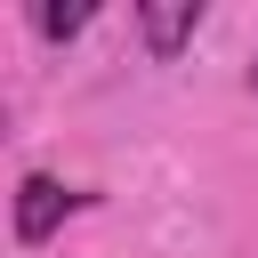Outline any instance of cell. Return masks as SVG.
I'll return each instance as SVG.
<instances>
[{
  "label": "cell",
  "instance_id": "obj_1",
  "mask_svg": "<svg viewBox=\"0 0 258 258\" xmlns=\"http://www.w3.org/2000/svg\"><path fill=\"white\" fill-rule=\"evenodd\" d=\"M81 202H89V194H73L64 177H48V169H24V177H16V202H8V218H16V242H24V250H40V242H48V234H56V226L81 210Z\"/></svg>",
  "mask_w": 258,
  "mask_h": 258
},
{
  "label": "cell",
  "instance_id": "obj_2",
  "mask_svg": "<svg viewBox=\"0 0 258 258\" xmlns=\"http://www.w3.org/2000/svg\"><path fill=\"white\" fill-rule=\"evenodd\" d=\"M137 32H145V48L169 64V56L202 32V0H137Z\"/></svg>",
  "mask_w": 258,
  "mask_h": 258
},
{
  "label": "cell",
  "instance_id": "obj_3",
  "mask_svg": "<svg viewBox=\"0 0 258 258\" xmlns=\"http://www.w3.org/2000/svg\"><path fill=\"white\" fill-rule=\"evenodd\" d=\"M89 16H97L89 0H81V8H56V0H48V8H32V24H40V40H73V32H89Z\"/></svg>",
  "mask_w": 258,
  "mask_h": 258
},
{
  "label": "cell",
  "instance_id": "obj_4",
  "mask_svg": "<svg viewBox=\"0 0 258 258\" xmlns=\"http://www.w3.org/2000/svg\"><path fill=\"white\" fill-rule=\"evenodd\" d=\"M250 89H258V73H250Z\"/></svg>",
  "mask_w": 258,
  "mask_h": 258
}]
</instances>
